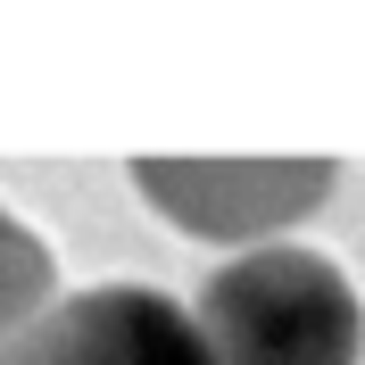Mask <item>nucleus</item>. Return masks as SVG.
<instances>
[{"instance_id": "obj_4", "label": "nucleus", "mask_w": 365, "mask_h": 365, "mask_svg": "<svg viewBox=\"0 0 365 365\" xmlns=\"http://www.w3.org/2000/svg\"><path fill=\"white\" fill-rule=\"evenodd\" d=\"M50 291H58L50 250L17 225V216H9V207H0V341H9V332H25V324L42 316Z\"/></svg>"}, {"instance_id": "obj_2", "label": "nucleus", "mask_w": 365, "mask_h": 365, "mask_svg": "<svg viewBox=\"0 0 365 365\" xmlns=\"http://www.w3.org/2000/svg\"><path fill=\"white\" fill-rule=\"evenodd\" d=\"M133 191L175 232L200 241H274L316 216L332 191V158H133Z\"/></svg>"}, {"instance_id": "obj_3", "label": "nucleus", "mask_w": 365, "mask_h": 365, "mask_svg": "<svg viewBox=\"0 0 365 365\" xmlns=\"http://www.w3.org/2000/svg\"><path fill=\"white\" fill-rule=\"evenodd\" d=\"M0 365H207V349L191 332V307H175L166 291L100 282L9 332Z\"/></svg>"}, {"instance_id": "obj_1", "label": "nucleus", "mask_w": 365, "mask_h": 365, "mask_svg": "<svg viewBox=\"0 0 365 365\" xmlns=\"http://www.w3.org/2000/svg\"><path fill=\"white\" fill-rule=\"evenodd\" d=\"M191 332L207 365H357L365 316L349 274L324 250L266 241V250L232 257L225 274H207Z\"/></svg>"}]
</instances>
